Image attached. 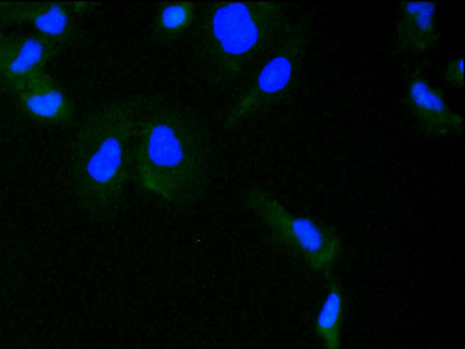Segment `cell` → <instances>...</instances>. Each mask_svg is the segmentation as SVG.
<instances>
[{
  "instance_id": "1",
  "label": "cell",
  "mask_w": 465,
  "mask_h": 349,
  "mask_svg": "<svg viewBox=\"0 0 465 349\" xmlns=\"http://www.w3.org/2000/svg\"><path fill=\"white\" fill-rule=\"evenodd\" d=\"M149 103L143 96L115 100L93 110L78 125L72 184L80 209L99 224H108L122 209L138 126Z\"/></svg>"
},
{
  "instance_id": "2",
  "label": "cell",
  "mask_w": 465,
  "mask_h": 349,
  "mask_svg": "<svg viewBox=\"0 0 465 349\" xmlns=\"http://www.w3.org/2000/svg\"><path fill=\"white\" fill-rule=\"evenodd\" d=\"M134 172L143 190L175 207L198 202L211 174L200 123L179 105L149 103L138 126Z\"/></svg>"
},
{
  "instance_id": "3",
  "label": "cell",
  "mask_w": 465,
  "mask_h": 349,
  "mask_svg": "<svg viewBox=\"0 0 465 349\" xmlns=\"http://www.w3.org/2000/svg\"><path fill=\"white\" fill-rule=\"evenodd\" d=\"M285 6L274 2H212L200 11L194 49L204 75L230 85L285 33Z\"/></svg>"
},
{
  "instance_id": "4",
  "label": "cell",
  "mask_w": 465,
  "mask_h": 349,
  "mask_svg": "<svg viewBox=\"0 0 465 349\" xmlns=\"http://www.w3.org/2000/svg\"><path fill=\"white\" fill-rule=\"evenodd\" d=\"M242 202L258 216L277 244L292 249L307 261L312 271L328 278L343 254V244L335 229L303 216H296L266 190H246Z\"/></svg>"
},
{
  "instance_id": "5",
  "label": "cell",
  "mask_w": 465,
  "mask_h": 349,
  "mask_svg": "<svg viewBox=\"0 0 465 349\" xmlns=\"http://www.w3.org/2000/svg\"><path fill=\"white\" fill-rule=\"evenodd\" d=\"M307 44V30L302 24L285 30L274 54L230 109L223 124L224 129H235L252 116L276 105L290 93L298 77Z\"/></svg>"
},
{
  "instance_id": "6",
  "label": "cell",
  "mask_w": 465,
  "mask_h": 349,
  "mask_svg": "<svg viewBox=\"0 0 465 349\" xmlns=\"http://www.w3.org/2000/svg\"><path fill=\"white\" fill-rule=\"evenodd\" d=\"M64 46L37 34L6 35L0 31V86L18 93L35 75L45 71Z\"/></svg>"
},
{
  "instance_id": "7",
  "label": "cell",
  "mask_w": 465,
  "mask_h": 349,
  "mask_svg": "<svg viewBox=\"0 0 465 349\" xmlns=\"http://www.w3.org/2000/svg\"><path fill=\"white\" fill-rule=\"evenodd\" d=\"M405 101L425 135L449 137L463 135L462 116L447 105L443 90L430 85L420 70L411 74Z\"/></svg>"
},
{
  "instance_id": "8",
  "label": "cell",
  "mask_w": 465,
  "mask_h": 349,
  "mask_svg": "<svg viewBox=\"0 0 465 349\" xmlns=\"http://www.w3.org/2000/svg\"><path fill=\"white\" fill-rule=\"evenodd\" d=\"M69 3L0 2V28L29 24L36 34L65 47L76 40L77 27Z\"/></svg>"
},
{
  "instance_id": "9",
  "label": "cell",
  "mask_w": 465,
  "mask_h": 349,
  "mask_svg": "<svg viewBox=\"0 0 465 349\" xmlns=\"http://www.w3.org/2000/svg\"><path fill=\"white\" fill-rule=\"evenodd\" d=\"M15 95L25 115L46 125H65L75 116V107L69 95L45 71L26 83Z\"/></svg>"
},
{
  "instance_id": "10",
  "label": "cell",
  "mask_w": 465,
  "mask_h": 349,
  "mask_svg": "<svg viewBox=\"0 0 465 349\" xmlns=\"http://www.w3.org/2000/svg\"><path fill=\"white\" fill-rule=\"evenodd\" d=\"M396 26L398 54L423 55L435 49L440 41L435 2H401Z\"/></svg>"
},
{
  "instance_id": "11",
  "label": "cell",
  "mask_w": 465,
  "mask_h": 349,
  "mask_svg": "<svg viewBox=\"0 0 465 349\" xmlns=\"http://www.w3.org/2000/svg\"><path fill=\"white\" fill-rule=\"evenodd\" d=\"M196 17L197 5L194 3H159L152 21V39L159 45L178 42L193 26Z\"/></svg>"
},
{
  "instance_id": "12",
  "label": "cell",
  "mask_w": 465,
  "mask_h": 349,
  "mask_svg": "<svg viewBox=\"0 0 465 349\" xmlns=\"http://www.w3.org/2000/svg\"><path fill=\"white\" fill-rule=\"evenodd\" d=\"M327 294L314 322V332L323 349H341V327L345 313V298L338 278H326Z\"/></svg>"
},
{
  "instance_id": "13",
  "label": "cell",
  "mask_w": 465,
  "mask_h": 349,
  "mask_svg": "<svg viewBox=\"0 0 465 349\" xmlns=\"http://www.w3.org/2000/svg\"><path fill=\"white\" fill-rule=\"evenodd\" d=\"M464 57H458L447 63L443 71L444 82L454 89H462L464 84Z\"/></svg>"
},
{
  "instance_id": "14",
  "label": "cell",
  "mask_w": 465,
  "mask_h": 349,
  "mask_svg": "<svg viewBox=\"0 0 465 349\" xmlns=\"http://www.w3.org/2000/svg\"><path fill=\"white\" fill-rule=\"evenodd\" d=\"M69 5L74 15H82L99 5L95 3H69Z\"/></svg>"
}]
</instances>
